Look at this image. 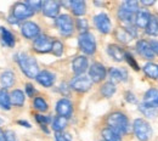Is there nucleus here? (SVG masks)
<instances>
[{
    "instance_id": "f257e3e1",
    "label": "nucleus",
    "mask_w": 158,
    "mask_h": 141,
    "mask_svg": "<svg viewBox=\"0 0 158 141\" xmlns=\"http://www.w3.org/2000/svg\"><path fill=\"white\" fill-rule=\"evenodd\" d=\"M17 62L20 64L22 72L28 77V78H37L39 74V68L38 63L33 57H31L27 54H19L17 55Z\"/></svg>"
},
{
    "instance_id": "f03ea898",
    "label": "nucleus",
    "mask_w": 158,
    "mask_h": 141,
    "mask_svg": "<svg viewBox=\"0 0 158 141\" xmlns=\"http://www.w3.org/2000/svg\"><path fill=\"white\" fill-rule=\"evenodd\" d=\"M107 124H108V128H111L112 130L118 133L119 135L127 134L128 129H129L128 118L122 112H113V113H111L108 116V118H107Z\"/></svg>"
},
{
    "instance_id": "7ed1b4c3",
    "label": "nucleus",
    "mask_w": 158,
    "mask_h": 141,
    "mask_svg": "<svg viewBox=\"0 0 158 141\" xmlns=\"http://www.w3.org/2000/svg\"><path fill=\"white\" fill-rule=\"evenodd\" d=\"M133 129H134L135 136H136L140 141H147L152 136L151 125L145 121V119H141V118L135 119V121H134V124H133Z\"/></svg>"
},
{
    "instance_id": "20e7f679",
    "label": "nucleus",
    "mask_w": 158,
    "mask_h": 141,
    "mask_svg": "<svg viewBox=\"0 0 158 141\" xmlns=\"http://www.w3.org/2000/svg\"><path fill=\"white\" fill-rule=\"evenodd\" d=\"M79 48L86 55H93L96 51V41L91 33H81L78 38Z\"/></svg>"
},
{
    "instance_id": "39448f33",
    "label": "nucleus",
    "mask_w": 158,
    "mask_h": 141,
    "mask_svg": "<svg viewBox=\"0 0 158 141\" xmlns=\"http://www.w3.org/2000/svg\"><path fill=\"white\" fill-rule=\"evenodd\" d=\"M56 26L60 33L64 37H69L73 33V21L69 15H60L56 19Z\"/></svg>"
},
{
    "instance_id": "423d86ee",
    "label": "nucleus",
    "mask_w": 158,
    "mask_h": 141,
    "mask_svg": "<svg viewBox=\"0 0 158 141\" xmlns=\"http://www.w3.org/2000/svg\"><path fill=\"white\" fill-rule=\"evenodd\" d=\"M93 85V81L90 79V77H86L84 74L77 76L76 78H73L71 81V88L77 90L79 93H85L88 91Z\"/></svg>"
},
{
    "instance_id": "0eeeda50",
    "label": "nucleus",
    "mask_w": 158,
    "mask_h": 141,
    "mask_svg": "<svg viewBox=\"0 0 158 141\" xmlns=\"http://www.w3.org/2000/svg\"><path fill=\"white\" fill-rule=\"evenodd\" d=\"M34 15V11L24 2H16L14 5V9H12V16L16 17L17 20H26V19H29Z\"/></svg>"
},
{
    "instance_id": "6e6552de",
    "label": "nucleus",
    "mask_w": 158,
    "mask_h": 141,
    "mask_svg": "<svg viewBox=\"0 0 158 141\" xmlns=\"http://www.w3.org/2000/svg\"><path fill=\"white\" fill-rule=\"evenodd\" d=\"M94 23H95L96 28L99 29L101 33H103V34L110 33L111 29H112V24H111L110 17L106 14H103V12H101V14L96 15L94 17Z\"/></svg>"
},
{
    "instance_id": "1a4fd4ad",
    "label": "nucleus",
    "mask_w": 158,
    "mask_h": 141,
    "mask_svg": "<svg viewBox=\"0 0 158 141\" xmlns=\"http://www.w3.org/2000/svg\"><path fill=\"white\" fill-rule=\"evenodd\" d=\"M89 77L93 83H100L106 77V68L101 63H93L89 68Z\"/></svg>"
},
{
    "instance_id": "9d476101",
    "label": "nucleus",
    "mask_w": 158,
    "mask_h": 141,
    "mask_svg": "<svg viewBox=\"0 0 158 141\" xmlns=\"http://www.w3.org/2000/svg\"><path fill=\"white\" fill-rule=\"evenodd\" d=\"M21 32H22V35L26 37L27 39H37L39 37V26L35 24L34 22H24L22 28H21Z\"/></svg>"
},
{
    "instance_id": "9b49d317",
    "label": "nucleus",
    "mask_w": 158,
    "mask_h": 141,
    "mask_svg": "<svg viewBox=\"0 0 158 141\" xmlns=\"http://www.w3.org/2000/svg\"><path fill=\"white\" fill-rule=\"evenodd\" d=\"M52 43L54 41L50 39V37L43 34L34 40V49L38 52H49L52 49Z\"/></svg>"
},
{
    "instance_id": "f8f14e48",
    "label": "nucleus",
    "mask_w": 158,
    "mask_h": 141,
    "mask_svg": "<svg viewBox=\"0 0 158 141\" xmlns=\"http://www.w3.org/2000/svg\"><path fill=\"white\" fill-rule=\"evenodd\" d=\"M56 112L57 114L64 118H69L72 116L73 112V107H72V102L67 99H61L56 105Z\"/></svg>"
},
{
    "instance_id": "ddd939ff",
    "label": "nucleus",
    "mask_w": 158,
    "mask_h": 141,
    "mask_svg": "<svg viewBox=\"0 0 158 141\" xmlns=\"http://www.w3.org/2000/svg\"><path fill=\"white\" fill-rule=\"evenodd\" d=\"M41 11L48 17H56L60 11V4L57 1H52V0L43 1Z\"/></svg>"
},
{
    "instance_id": "4468645a",
    "label": "nucleus",
    "mask_w": 158,
    "mask_h": 141,
    "mask_svg": "<svg viewBox=\"0 0 158 141\" xmlns=\"http://www.w3.org/2000/svg\"><path fill=\"white\" fill-rule=\"evenodd\" d=\"M136 49H138V52L146 60H152L155 57V52L150 45V43L145 40H140L136 45Z\"/></svg>"
},
{
    "instance_id": "2eb2a0df",
    "label": "nucleus",
    "mask_w": 158,
    "mask_h": 141,
    "mask_svg": "<svg viewBox=\"0 0 158 141\" xmlns=\"http://www.w3.org/2000/svg\"><path fill=\"white\" fill-rule=\"evenodd\" d=\"M72 67H73V72L77 76L84 74V72L88 68V59L85 56H78L77 59H74L73 63H72Z\"/></svg>"
},
{
    "instance_id": "dca6fc26",
    "label": "nucleus",
    "mask_w": 158,
    "mask_h": 141,
    "mask_svg": "<svg viewBox=\"0 0 158 141\" xmlns=\"http://www.w3.org/2000/svg\"><path fill=\"white\" fill-rule=\"evenodd\" d=\"M35 79L43 86L49 88V86H52L54 85V83H55V76L51 72H49V71H41V72H39V74H38V77Z\"/></svg>"
},
{
    "instance_id": "f3484780",
    "label": "nucleus",
    "mask_w": 158,
    "mask_h": 141,
    "mask_svg": "<svg viewBox=\"0 0 158 141\" xmlns=\"http://www.w3.org/2000/svg\"><path fill=\"white\" fill-rule=\"evenodd\" d=\"M143 103L153 107V108H158V90L157 89H150L146 91L145 97H143Z\"/></svg>"
},
{
    "instance_id": "a211bd4d",
    "label": "nucleus",
    "mask_w": 158,
    "mask_h": 141,
    "mask_svg": "<svg viewBox=\"0 0 158 141\" xmlns=\"http://www.w3.org/2000/svg\"><path fill=\"white\" fill-rule=\"evenodd\" d=\"M151 19L150 12H147L146 10H139L135 15V24L139 28H146L148 22Z\"/></svg>"
},
{
    "instance_id": "6ab92c4d",
    "label": "nucleus",
    "mask_w": 158,
    "mask_h": 141,
    "mask_svg": "<svg viewBox=\"0 0 158 141\" xmlns=\"http://www.w3.org/2000/svg\"><path fill=\"white\" fill-rule=\"evenodd\" d=\"M110 78H111V81L113 84L118 83V81H125L128 78V73H127V71L120 69V68H111L110 69Z\"/></svg>"
},
{
    "instance_id": "aec40b11",
    "label": "nucleus",
    "mask_w": 158,
    "mask_h": 141,
    "mask_svg": "<svg viewBox=\"0 0 158 141\" xmlns=\"http://www.w3.org/2000/svg\"><path fill=\"white\" fill-rule=\"evenodd\" d=\"M108 54L110 56L117 62H120L125 59V52L119 48L118 45H110L108 46Z\"/></svg>"
},
{
    "instance_id": "412c9836",
    "label": "nucleus",
    "mask_w": 158,
    "mask_h": 141,
    "mask_svg": "<svg viewBox=\"0 0 158 141\" xmlns=\"http://www.w3.org/2000/svg\"><path fill=\"white\" fill-rule=\"evenodd\" d=\"M71 9H72V12L76 16H81L86 11L85 2L81 1V0H73V1H71Z\"/></svg>"
},
{
    "instance_id": "4be33fe9",
    "label": "nucleus",
    "mask_w": 158,
    "mask_h": 141,
    "mask_svg": "<svg viewBox=\"0 0 158 141\" xmlns=\"http://www.w3.org/2000/svg\"><path fill=\"white\" fill-rule=\"evenodd\" d=\"M0 81H1V85L4 86V89L11 88L14 85V83H15V76H14L12 72L6 71L0 76Z\"/></svg>"
},
{
    "instance_id": "5701e85b",
    "label": "nucleus",
    "mask_w": 158,
    "mask_h": 141,
    "mask_svg": "<svg viewBox=\"0 0 158 141\" xmlns=\"http://www.w3.org/2000/svg\"><path fill=\"white\" fill-rule=\"evenodd\" d=\"M135 15H136V14H133V12L128 11V10L124 9L123 6H120V9H119V11H118L119 20L125 22V23H128V24H131V23H133V20L135 21Z\"/></svg>"
},
{
    "instance_id": "b1692460",
    "label": "nucleus",
    "mask_w": 158,
    "mask_h": 141,
    "mask_svg": "<svg viewBox=\"0 0 158 141\" xmlns=\"http://www.w3.org/2000/svg\"><path fill=\"white\" fill-rule=\"evenodd\" d=\"M143 72H145V74H146L147 77H150L151 79H158V64H156V63L150 62V63L145 64Z\"/></svg>"
},
{
    "instance_id": "393cba45",
    "label": "nucleus",
    "mask_w": 158,
    "mask_h": 141,
    "mask_svg": "<svg viewBox=\"0 0 158 141\" xmlns=\"http://www.w3.org/2000/svg\"><path fill=\"white\" fill-rule=\"evenodd\" d=\"M146 33H147L148 35H151V37H156V35H158V20H157V17L151 16L150 22H148V24H147V27H146Z\"/></svg>"
},
{
    "instance_id": "a878e982",
    "label": "nucleus",
    "mask_w": 158,
    "mask_h": 141,
    "mask_svg": "<svg viewBox=\"0 0 158 141\" xmlns=\"http://www.w3.org/2000/svg\"><path fill=\"white\" fill-rule=\"evenodd\" d=\"M102 136L105 141H122V138L118 133L112 130L111 128H106L102 130Z\"/></svg>"
},
{
    "instance_id": "bb28decb",
    "label": "nucleus",
    "mask_w": 158,
    "mask_h": 141,
    "mask_svg": "<svg viewBox=\"0 0 158 141\" xmlns=\"http://www.w3.org/2000/svg\"><path fill=\"white\" fill-rule=\"evenodd\" d=\"M1 37H2V44L4 45L10 46V48H12L15 45V37L6 28H1Z\"/></svg>"
},
{
    "instance_id": "cd10ccee",
    "label": "nucleus",
    "mask_w": 158,
    "mask_h": 141,
    "mask_svg": "<svg viewBox=\"0 0 158 141\" xmlns=\"http://www.w3.org/2000/svg\"><path fill=\"white\" fill-rule=\"evenodd\" d=\"M11 99V103L15 106H22L24 103V94L21 90H14L10 95Z\"/></svg>"
},
{
    "instance_id": "c85d7f7f",
    "label": "nucleus",
    "mask_w": 158,
    "mask_h": 141,
    "mask_svg": "<svg viewBox=\"0 0 158 141\" xmlns=\"http://www.w3.org/2000/svg\"><path fill=\"white\" fill-rule=\"evenodd\" d=\"M11 106V99L9 93L6 91V89H1L0 90V107L4 110H10Z\"/></svg>"
},
{
    "instance_id": "c756f323",
    "label": "nucleus",
    "mask_w": 158,
    "mask_h": 141,
    "mask_svg": "<svg viewBox=\"0 0 158 141\" xmlns=\"http://www.w3.org/2000/svg\"><path fill=\"white\" fill-rule=\"evenodd\" d=\"M140 111L142 112V114L147 118H155L158 116V111L157 108H153V107H150L147 105H145L143 102L140 105Z\"/></svg>"
},
{
    "instance_id": "7c9ffc66",
    "label": "nucleus",
    "mask_w": 158,
    "mask_h": 141,
    "mask_svg": "<svg viewBox=\"0 0 158 141\" xmlns=\"http://www.w3.org/2000/svg\"><path fill=\"white\" fill-rule=\"evenodd\" d=\"M116 93V85L112 81H107L101 86V94L105 97H111Z\"/></svg>"
},
{
    "instance_id": "2f4dec72",
    "label": "nucleus",
    "mask_w": 158,
    "mask_h": 141,
    "mask_svg": "<svg viewBox=\"0 0 158 141\" xmlns=\"http://www.w3.org/2000/svg\"><path fill=\"white\" fill-rule=\"evenodd\" d=\"M67 126V118H64V117H56L54 122H52V129L56 131V133H61L64 128Z\"/></svg>"
},
{
    "instance_id": "473e14b6",
    "label": "nucleus",
    "mask_w": 158,
    "mask_h": 141,
    "mask_svg": "<svg viewBox=\"0 0 158 141\" xmlns=\"http://www.w3.org/2000/svg\"><path fill=\"white\" fill-rule=\"evenodd\" d=\"M116 37L122 43H129V41L133 39V37L125 31V28H119L118 31L116 32Z\"/></svg>"
},
{
    "instance_id": "72a5a7b5",
    "label": "nucleus",
    "mask_w": 158,
    "mask_h": 141,
    "mask_svg": "<svg viewBox=\"0 0 158 141\" xmlns=\"http://www.w3.org/2000/svg\"><path fill=\"white\" fill-rule=\"evenodd\" d=\"M124 9H127L128 11L133 12V14H136L139 11V2L135 0H129V1H125L123 5H122Z\"/></svg>"
},
{
    "instance_id": "f704fd0d",
    "label": "nucleus",
    "mask_w": 158,
    "mask_h": 141,
    "mask_svg": "<svg viewBox=\"0 0 158 141\" xmlns=\"http://www.w3.org/2000/svg\"><path fill=\"white\" fill-rule=\"evenodd\" d=\"M34 107L40 112H45L48 110V103L43 97H35L34 99Z\"/></svg>"
},
{
    "instance_id": "c9c22d12",
    "label": "nucleus",
    "mask_w": 158,
    "mask_h": 141,
    "mask_svg": "<svg viewBox=\"0 0 158 141\" xmlns=\"http://www.w3.org/2000/svg\"><path fill=\"white\" fill-rule=\"evenodd\" d=\"M52 52L56 55V56H61L62 52H63V44L59 40H55L52 43Z\"/></svg>"
},
{
    "instance_id": "e433bc0d",
    "label": "nucleus",
    "mask_w": 158,
    "mask_h": 141,
    "mask_svg": "<svg viewBox=\"0 0 158 141\" xmlns=\"http://www.w3.org/2000/svg\"><path fill=\"white\" fill-rule=\"evenodd\" d=\"M77 27L80 32L83 33H86V29H88V21L85 19H79L77 20Z\"/></svg>"
},
{
    "instance_id": "4c0bfd02",
    "label": "nucleus",
    "mask_w": 158,
    "mask_h": 141,
    "mask_svg": "<svg viewBox=\"0 0 158 141\" xmlns=\"http://www.w3.org/2000/svg\"><path fill=\"white\" fill-rule=\"evenodd\" d=\"M33 11H38V10H40L41 9V6H43V2L41 1H28V2H26Z\"/></svg>"
},
{
    "instance_id": "58836bf2",
    "label": "nucleus",
    "mask_w": 158,
    "mask_h": 141,
    "mask_svg": "<svg viewBox=\"0 0 158 141\" xmlns=\"http://www.w3.org/2000/svg\"><path fill=\"white\" fill-rule=\"evenodd\" d=\"M56 141H72V138L69 136V134H64V133H56L55 135Z\"/></svg>"
},
{
    "instance_id": "ea45409f",
    "label": "nucleus",
    "mask_w": 158,
    "mask_h": 141,
    "mask_svg": "<svg viewBox=\"0 0 158 141\" xmlns=\"http://www.w3.org/2000/svg\"><path fill=\"white\" fill-rule=\"evenodd\" d=\"M125 60L128 61V63L134 68V69H136V71H139V66H138V63L135 62V60L131 57V55L130 54H128V52H125Z\"/></svg>"
},
{
    "instance_id": "a19ab883",
    "label": "nucleus",
    "mask_w": 158,
    "mask_h": 141,
    "mask_svg": "<svg viewBox=\"0 0 158 141\" xmlns=\"http://www.w3.org/2000/svg\"><path fill=\"white\" fill-rule=\"evenodd\" d=\"M4 138H5V141H16L15 133L11 131V130H6V131L4 133Z\"/></svg>"
},
{
    "instance_id": "79ce46f5",
    "label": "nucleus",
    "mask_w": 158,
    "mask_h": 141,
    "mask_svg": "<svg viewBox=\"0 0 158 141\" xmlns=\"http://www.w3.org/2000/svg\"><path fill=\"white\" fill-rule=\"evenodd\" d=\"M35 118H37V121L39 122L40 124H43V125L50 122V118H49V117H44V116H39V114L35 116Z\"/></svg>"
},
{
    "instance_id": "37998d69",
    "label": "nucleus",
    "mask_w": 158,
    "mask_h": 141,
    "mask_svg": "<svg viewBox=\"0 0 158 141\" xmlns=\"http://www.w3.org/2000/svg\"><path fill=\"white\" fill-rule=\"evenodd\" d=\"M26 91H27L28 96H33V95H34V93H35V89H34L31 84H27V85H26Z\"/></svg>"
},
{
    "instance_id": "c03bdc74",
    "label": "nucleus",
    "mask_w": 158,
    "mask_h": 141,
    "mask_svg": "<svg viewBox=\"0 0 158 141\" xmlns=\"http://www.w3.org/2000/svg\"><path fill=\"white\" fill-rule=\"evenodd\" d=\"M150 45H151V48H152L153 52L158 55V41L157 40H152L151 43H150Z\"/></svg>"
},
{
    "instance_id": "a18cd8bd",
    "label": "nucleus",
    "mask_w": 158,
    "mask_h": 141,
    "mask_svg": "<svg viewBox=\"0 0 158 141\" xmlns=\"http://www.w3.org/2000/svg\"><path fill=\"white\" fill-rule=\"evenodd\" d=\"M127 100L129 101V102H136V99H135L134 94H131V93H127Z\"/></svg>"
},
{
    "instance_id": "49530a36",
    "label": "nucleus",
    "mask_w": 158,
    "mask_h": 141,
    "mask_svg": "<svg viewBox=\"0 0 158 141\" xmlns=\"http://www.w3.org/2000/svg\"><path fill=\"white\" fill-rule=\"evenodd\" d=\"M141 4H142V5H147V6H148V5H153V4H155V1H153V0H150V1H147V0H142V1H141Z\"/></svg>"
},
{
    "instance_id": "de8ad7c7",
    "label": "nucleus",
    "mask_w": 158,
    "mask_h": 141,
    "mask_svg": "<svg viewBox=\"0 0 158 141\" xmlns=\"http://www.w3.org/2000/svg\"><path fill=\"white\" fill-rule=\"evenodd\" d=\"M9 22H10V23H15V24H16V23H19V20H17L16 17H14V16H10V17H9Z\"/></svg>"
},
{
    "instance_id": "09e8293b",
    "label": "nucleus",
    "mask_w": 158,
    "mask_h": 141,
    "mask_svg": "<svg viewBox=\"0 0 158 141\" xmlns=\"http://www.w3.org/2000/svg\"><path fill=\"white\" fill-rule=\"evenodd\" d=\"M19 124L24 125L26 128H31V124H29V123H27V122H24V121H19Z\"/></svg>"
},
{
    "instance_id": "8fccbe9b",
    "label": "nucleus",
    "mask_w": 158,
    "mask_h": 141,
    "mask_svg": "<svg viewBox=\"0 0 158 141\" xmlns=\"http://www.w3.org/2000/svg\"><path fill=\"white\" fill-rule=\"evenodd\" d=\"M0 141H5V138H4V133L0 130Z\"/></svg>"
}]
</instances>
